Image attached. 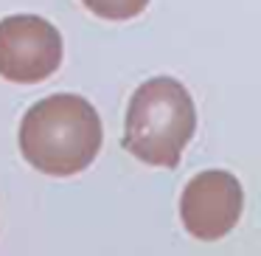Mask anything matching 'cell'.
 Returning a JSON list of instances; mask_svg holds the SVG:
<instances>
[{
	"instance_id": "6da1fadb",
	"label": "cell",
	"mask_w": 261,
	"mask_h": 256,
	"mask_svg": "<svg viewBox=\"0 0 261 256\" xmlns=\"http://www.w3.org/2000/svg\"><path fill=\"white\" fill-rule=\"evenodd\" d=\"M101 149V119L87 99L57 93L31 104L20 121V152L37 172L70 177L85 172Z\"/></svg>"
},
{
	"instance_id": "7a4b0ae2",
	"label": "cell",
	"mask_w": 261,
	"mask_h": 256,
	"mask_svg": "<svg viewBox=\"0 0 261 256\" xmlns=\"http://www.w3.org/2000/svg\"><path fill=\"white\" fill-rule=\"evenodd\" d=\"M197 130V107L186 87L171 76L143 82L129 99L124 149L149 166H177Z\"/></svg>"
},
{
	"instance_id": "3957f363",
	"label": "cell",
	"mask_w": 261,
	"mask_h": 256,
	"mask_svg": "<svg viewBox=\"0 0 261 256\" xmlns=\"http://www.w3.org/2000/svg\"><path fill=\"white\" fill-rule=\"evenodd\" d=\"M62 65V34L37 14L0 20V76L17 85H37Z\"/></svg>"
},
{
	"instance_id": "277c9868",
	"label": "cell",
	"mask_w": 261,
	"mask_h": 256,
	"mask_svg": "<svg viewBox=\"0 0 261 256\" xmlns=\"http://www.w3.org/2000/svg\"><path fill=\"white\" fill-rule=\"evenodd\" d=\"M244 211V189L225 169H205L188 180L180 197V220L191 237L216 242L236 228Z\"/></svg>"
},
{
	"instance_id": "5b68a950",
	"label": "cell",
	"mask_w": 261,
	"mask_h": 256,
	"mask_svg": "<svg viewBox=\"0 0 261 256\" xmlns=\"http://www.w3.org/2000/svg\"><path fill=\"white\" fill-rule=\"evenodd\" d=\"M82 6H87L96 17L124 23V20H132L138 14H143V9L149 6V0H82Z\"/></svg>"
}]
</instances>
